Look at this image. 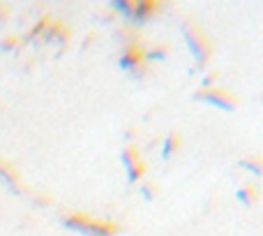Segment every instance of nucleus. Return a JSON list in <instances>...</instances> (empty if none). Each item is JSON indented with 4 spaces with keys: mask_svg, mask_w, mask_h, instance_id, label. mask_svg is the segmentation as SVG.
<instances>
[{
    "mask_svg": "<svg viewBox=\"0 0 263 236\" xmlns=\"http://www.w3.org/2000/svg\"><path fill=\"white\" fill-rule=\"evenodd\" d=\"M196 98H208L210 102H215V104H219V107H224V109L235 107V98L224 91H203V93H199Z\"/></svg>",
    "mask_w": 263,
    "mask_h": 236,
    "instance_id": "obj_3",
    "label": "nucleus"
},
{
    "mask_svg": "<svg viewBox=\"0 0 263 236\" xmlns=\"http://www.w3.org/2000/svg\"><path fill=\"white\" fill-rule=\"evenodd\" d=\"M122 65H125V67H136V65H143V51H141V46L129 44L127 51H125V56H122Z\"/></svg>",
    "mask_w": 263,
    "mask_h": 236,
    "instance_id": "obj_5",
    "label": "nucleus"
},
{
    "mask_svg": "<svg viewBox=\"0 0 263 236\" xmlns=\"http://www.w3.org/2000/svg\"><path fill=\"white\" fill-rule=\"evenodd\" d=\"M125 162H127V169H129L132 181H134V178H139V176L143 174V169H146V165H143V160L139 158L136 148H127V151H125Z\"/></svg>",
    "mask_w": 263,
    "mask_h": 236,
    "instance_id": "obj_4",
    "label": "nucleus"
},
{
    "mask_svg": "<svg viewBox=\"0 0 263 236\" xmlns=\"http://www.w3.org/2000/svg\"><path fill=\"white\" fill-rule=\"evenodd\" d=\"M129 12L134 16H139V19H148L150 14H155L157 12V2H129Z\"/></svg>",
    "mask_w": 263,
    "mask_h": 236,
    "instance_id": "obj_6",
    "label": "nucleus"
},
{
    "mask_svg": "<svg viewBox=\"0 0 263 236\" xmlns=\"http://www.w3.org/2000/svg\"><path fill=\"white\" fill-rule=\"evenodd\" d=\"M178 144H180V141H178V137H171V139H169V141H166V148H164V153H166V155H169V153H171V151H175V148H178Z\"/></svg>",
    "mask_w": 263,
    "mask_h": 236,
    "instance_id": "obj_7",
    "label": "nucleus"
},
{
    "mask_svg": "<svg viewBox=\"0 0 263 236\" xmlns=\"http://www.w3.org/2000/svg\"><path fill=\"white\" fill-rule=\"evenodd\" d=\"M65 222H67V227L76 229V232H83V234H90V236H113L118 232V225L106 222V220H95V218L83 215V213L69 215Z\"/></svg>",
    "mask_w": 263,
    "mask_h": 236,
    "instance_id": "obj_1",
    "label": "nucleus"
},
{
    "mask_svg": "<svg viewBox=\"0 0 263 236\" xmlns=\"http://www.w3.org/2000/svg\"><path fill=\"white\" fill-rule=\"evenodd\" d=\"M187 39H189V46H192V51L196 54L199 61H205L208 54H210V44H208V39L203 37L201 31H196V28H189L187 31Z\"/></svg>",
    "mask_w": 263,
    "mask_h": 236,
    "instance_id": "obj_2",
    "label": "nucleus"
}]
</instances>
